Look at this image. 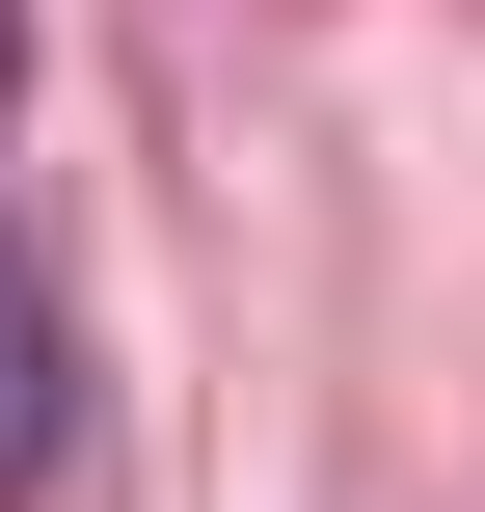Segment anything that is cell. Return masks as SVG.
<instances>
[{
    "label": "cell",
    "instance_id": "cell-2",
    "mask_svg": "<svg viewBox=\"0 0 485 512\" xmlns=\"http://www.w3.org/2000/svg\"><path fill=\"white\" fill-rule=\"evenodd\" d=\"M0 81H27V27H0Z\"/></svg>",
    "mask_w": 485,
    "mask_h": 512
},
{
    "label": "cell",
    "instance_id": "cell-1",
    "mask_svg": "<svg viewBox=\"0 0 485 512\" xmlns=\"http://www.w3.org/2000/svg\"><path fill=\"white\" fill-rule=\"evenodd\" d=\"M54 432H81V378H54V270H27V243H0V486H27V459H54Z\"/></svg>",
    "mask_w": 485,
    "mask_h": 512
}]
</instances>
